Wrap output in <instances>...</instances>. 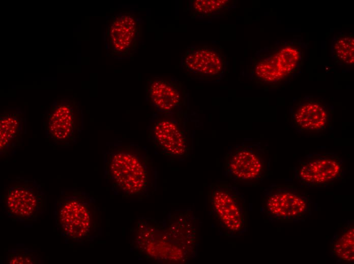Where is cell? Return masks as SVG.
Masks as SVG:
<instances>
[{"instance_id":"6da1fadb","label":"cell","mask_w":354,"mask_h":264,"mask_svg":"<svg viewBox=\"0 0 354 264\" xmlns=\"http://www.w3.org/2000/svg\"><path fill=\"white\" fill-rule=\"evenodd\" d=\"M132 232L133 249L150 261L185 263L197 256L200 221L191 210H176L162 221L140 218Z\"/></svg>"},{"instance_id":"7a4b0ae2","label":"cell","mask_w":354,"mask_h":264,"mask_svg":"<svg viewBox=\"0 0 354 264\" xmlns=\"http://www.w3.org/2000/svg\"><path fill=\"white\" fill-rule=\"evenodd\" d=\"M104 177L112 191L122 197H147L154 188L155 171L146 149L136 144L115 142L104 154Z\"/></svg>"},{"instance_id":"3957f363","label":"cell","mask_w":354,"mask_h":264,"mask_svg":"<svg viewBox=\"0 0 354 264\" xmlns=\"http://www.w3.org/2000/svg\"><path fill=\"white\" fill-rule=\"evenodd\" d=\"M54 218L57 229L68 242H93L100 234L99 208L95 199L84 191L62 190L55 201Z\"/></svg>"},{"instance_id":"277c9868","label":"cell","mask_w":354,"mask_h":264,"mask_svg":"<svg viewBox=\"0 0 354 264\" xmlns=\"http://www.w3.org/2000/svg\"><path fill=\"white\" fill-rule=\"evenodd\" d=\"M206 207L212 219L228 237L244 233L248 226L245 199L238 188L227 181H217L209 186Z\"/></svg>"},{"instance_id":"5b68a950","label":"cell","mask_w":354,"mask_h":264,"mask_svg":"<svg viewBox=\"0 0 354 264\" xmlns=\"http://www.w3.org/2000/svg\"><path fill=\"white\" fill-rule=\"evenodd\" d=\"M148 129L150 141L162 155L173 160L188 157L190 142L186 110L170 113L155 111Z\"/></svg>"},{"instance_id":"8992f818","label":"cell","mask_w":354,"mask_h":264,"mask_svg":"<svg viewBox=\"0 0 354 264\" xmlns=\"http://www.w3.org/2000/svg\"><path fill=\"white\" fill-rule=\"evenodd\" d=\"M270 159L260 143L243 142L231 146L223 159L225 176L235 184L255 185L269 175Z\"/></svg>"},{"instance_id":"52a82bcc","label":"cell","mask_w":354,"mask_h":264,"mask_svg":"<svg viewBox=\"0 0 354 264\" xmlns=\"http://www.w3.org/2000/svg\"><path fill=\"white\" fill-rule=\"evenodd\" d=\"M4 212L13 221H37L46 210V195L35 181L17 177L1 195Z\"/></svg>"},{"instance_id":"ba28073f","label":"cell","mask_w":354,"mask_h":264,"mask_svg":"<svg viewBox=\"0 0 354 264\" xmlns=\"http://www.w3.org/2000/svg\"><path fill=\"white\" fill-rule=\"evenodd\" d=\"M261 210L271 221L294 222L310 215L312 203L293 185H272L263 193Z\"/></svg>"},{"instance_id":"9c48e42d","label":"cell","mask_w":354,"mask_h":264,"mask_svg":"<svg viewBox=\"0 0 354 264\" xmlns=\"http://www.w3.org/2000/svg\"><path fill=\"white\" fill-rule=\"evenodd\" d=\"M83 126V113L79 103L73 98L54 101L47 111L44 120L47 139L58 146H69L75 143Z\"/></svg>"},{"instance_id":"30bf717a","label":"cell","mask_w":354,"mask_h":264,"mask_svg":"<svg viewBox=\"0 0 354 264\" xmlns=\"http://www.w3.org/2000/svg\"><path fill=\"white\" fill-rule=\"evenodd\" d=\"M294 172L302 186L324 188L344 178V167L342 160L333 152H313L300 160Z\"/></svg>"},{"instance_id":"8fae6325","label":"cell","mask_w":354,"mask_h":264,"mask_svg":"<svg viewBox=\"0 0 354 264\" xmlns=\"http://www.w3.org/2000/svg\"><path fill=\"white\" fill-rule=\"evenodd\" d=\"M302 59V52L299 47L291 43L282 44L257 59L253 77L262 83H279L298 71Z\"/></svg>"},{"instance_id":"7c38bea8","label":"cell","mask_w":354,"mask_h":264,"mask_svg":"<svg viewBox=\"0 0 354 264\" xmlns=\"http://www.w3.org/2000/svg\"><path fill=\"white\" fill-rule=\"evenodd\" d=\"M141 32V20L134 12L124 11L112 17L106 35L110 54L119 58L133 55L140 43Z\"/></svg>"},{"instance_id":"4fadbf2b","label":"cell","mask_w":354,"mask_h":264,"mask_svg":"<svg viewBox=\"0 0 354 264\" xmlns=\"http://www.w3.org/2000/svg\"><path fill=\"white\" fill-rule=\"evenodd\" d=\"M227 62L224 53L217 47H191L182 57V65L192 78L216 81L224 75Z\"/></svg>"},{"instance_id":"5bb4252c","label":"cell","mask_w":354,"mask_h":264,"mask_svg":"<svg viewBox=\"0 0 354 264\" xmlns=\"http://www.w3.org/2000/svg\"><path fill=\"white\" fill-rule=\"evenodd\" d=\"M332 114L331 108L323 100L306 96L292 108L291 124L300 133L320 134L331 127Z\"/></svg>"},{"instance_id":"9a60e30c","label":"cell","mask_w":354,"mask_h":264,"mask_svg":"<svg viewBox=\"0 0 354 264\" xmlns=\"http://www.w3.org/2000/svg\"><path fill=\"white\" fill-rule=\"evenodd\" d=\"M145 96L156 112L174 113L185 110L187 93L184 84L171 77H153L146 80Z\"/></svg>"},{"instance_id":"2e32d148","label":"cell","mask_w":354,"mask_h":264,"mask_svg":"<svg viewBox=\"0 0 354 264\" xmlns=\"http://www.w3.org/2000/svg\"><path fill=\"white\" fill-rule=\"evenodd\" d=\"M26 119L19 108H10L0 115V154L3 157L11 155L20 147L26 133Z\"/></svg>"},{"instance_id":"e0dca14e","label":"cell","mask_w":354,"mask_h":264,"mask_svg":"<svg viewBox=\"0 0 354 264\" xmlns=\"http://www.w3.org/2000/svg\"><path fill=\"white\" fill-rule=\"evenodd\" d=\"M354 227L353 220L333 238L331 253L338 261L353 263L354 260Z\"/></svg>"},{"instance_id":"ac0fdd59","label":"cell","mask_w":354,"mask_h":264,"mask_svg":"<svg viewBox=\"0 0 354 264\" xmlns=\"http://www.w3.org/2000/svg\"><path fill=\"white\" fill-rule=\"evenodd\" d=\"M332 55L336 62L344 66L353 67V35L341 34L336 36L332 42Z\"/></svg>"},{"instance_id":"d6986e66","label":"cell","mask_w":354,"mask_h":264,"mask_svg":"<svg viewBox=\"0 0 354 264\" xmlns=\"http://www.w3.org/2000/svg\"><path fill=\"white\" fill-rule=\"evenodd\" d=\"M232 6L229 0H194L190 5L192 17H211L227 12Z\"/></svg>"},{"instance_id":"ffe728a7","label":"cell","mask_w":354,"mask_h":264,"mask_svg":"<svg viewBox=\"0 0 354 264\" xmlns=\"http://www.w3.org/2000/svg\"><path fill=\"white\" fill-rule=\"evenodd\" d=\"M7 264H41L42 256L36 251L27 248H17L9 250L6 255Z\"/></svg>"}]
</instances>
